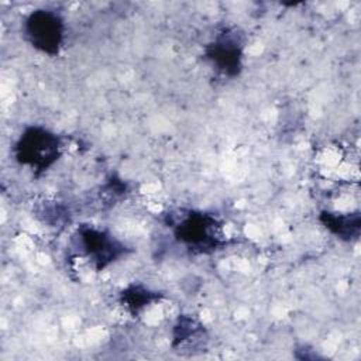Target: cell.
<instances>
[{
  "instance_id": "6",
  "label": "cell",
  "mask_w": 361,
  "mask_h": 361,
  "mask_svg": "<svg viewBox=\"0 0 361 361\" xmlns=\"http://www.w3.org/2000/svg\"><path fill=\"white\" fill-rule=\"evenodd\" d=\"M324 224L337 235L343 238H350V235L358 233L360 217L355 214L353 219L350 216H336L331 213H324Z\"/></svg>"
},
{
  "instance_id": "4",
  "label": "cell",
  "mask_w": 361,
  "mask_h": 361,
  "mask_svg": "<svg viewBox=\"0 0 361 361\" xmlns=\"http://www.w3.org/2000/svg\"><path fill=\"white\" fill-rule=\"evenodd\" d=\"M213 220L202 214H190L182 226H179V237L182 241L197 248H209L216 245L217 240L210 234Z\"/></svg>"
},
{
  "instance_id": "5",
  "label": "cell",
  "mask_w": 361,
  "mask_h": 361,
  "mask_svg": "<svg viewBox=\"0 0 361 361\" xmlns=\"http://www.w3.org/2000/svg\"><path fill=\"white\" fill-rule=\"evenodd\" d=\"M240 47L238 44L230 38H219L209 48V58L226 73H235L240 66Z\"/></svg>"
},
{
  "instance_id": "2",
  "label": "cell",
  "mask_w": 361,
  "mask_h": 361,
  "mask_svg": "<svg viewBox=\"0 0 361 361\" xmlns=\"http://www.w3.org/2000/svg\"><path fill=\"white\" fill-rule=\"evenodd\" d=\"M24 31L34 48L49 55L56 54L63 41V21L51 10L32 11L25 20Z\"/></svg>"
},
{
  "instance_id": "3",
  "label": "cell",
  "mask_w": 361,
  "mask_h": 361,
  "mask_svg": "<svg viewBox=\"0 0 361 361\" xmlns=\"http://www.w3.org/2000/svg\"><path fill=\"white\" fill-rule=\"evenodd\" d=\"M82 243L86 254L96 262L99 269L114 261L124 251V247L111 235L93 228L82 233Z\"/></svg>"
},
{
  "instance_id": "1",
  "label": "cell",
  "mask_w": 361,
  "mask_h": 361,
  "mask_svg": "<svg viewBox=\"0 0 361 361\" xmlns=\"http://www.w3.org/2000/svg\"><path fill=\"white\" fill-rule=\"evenodd\" d=\"M16 159L34 171H45L59 157V138L42 127H30L18 138Z\"/></svg>"
}]
</instances>
